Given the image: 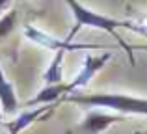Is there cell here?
<instances>
[{
	"label": "cell",
	"instance_id": "1",
	"mask_svg": "<svg viewBox=\"0 0 147 134\" xmlns=\"http://www.w3.org/2000/svg\"><path fill=\"white\" fill-rule=\"evenodd\" d=\"M65 4L69 6V9H71L73 17H75V26H73L71 34H69L67 41H71V37L75 36L76 32H78L82 26H91V28H99V30H104L106 34H110L112 37H114L115 41H117L119 45H121L123 48H125L127 52H129V58H130V63H134V58H132V48L129 47V45L125 43V41L121 39V37L115 34V30L117 28H130V30H136V32H142L147 36V32L144 28H140L138 24H134V22H129V21H117V19H112V17H106V15L102 13H97V11L90 9V7H86L84 4H80L78 0H63Z\"/></svg>",
	"mask_w": 147,
	"mask_h": 134
},
{
	"label": "cell",
	"instance_id": "2",
	"mask_svg": "<svg viewBox=\"0 0 147 134\" xmlns=\"http://www.w3.org/2000/svg\"><path fill=\"white\" fill-rule=\"evenodd\" d=\"M65 101L93 108H110L114 112H119L121 116L123 114L147 116V99L125 93H71L65 97Z\"/></svg>",
	"mask_w": 147,
	"mask_h": 134
},
{
	"label": "cell",
	"instance_id": "3",
	"mask_svg": "<svg viewBox=\"0 0 147 134\" xmlns=\"http://www.w3.org/2000/svg\"><path fill=\"white\" fill-rule=\"evenodd\" d=\"M24 36L28 39H32L34 43L41 45L45 48H50L54 52H71V51H80V48H97V45H84V43H71V41H61L58 37L50 36V34H45L41 30H37L36 26H26L24 28Z\"/></svg>",
	"mask_w": 147,
	"mask_h": 134
},
{
	"label": "cell",
	"instance_id": "4",
	"mask_svg": "<svg viewBox=\"0 0 147 134\" xmlns=\"http://www.w3.org/2000/svg\"><path fill=\"white\" fill-rule=\"evenodd\" d=\"M125 117L115 116V114H106V112H90L86 114V117L82 119V123H78L75 129L67 131V134H99L106 131L110 125L119 123Z\"/></svg>",
	"mask_w": 147,
	"mask_h": 134
},
{
	"label": "cell",
	"instance_id": "5",
	"mask_svg": "<svg viewBox=\"0 0 147 134\" xmlns=\"http://www.w3.org/2000/svg\"><path fill=\"white\" fill-rule=\"evenodd\" d=\"M110 58H112L110 52H106V54H100V56H86V60H84V63H82L80 73L75 76V80H73L71 84H67V91H69V93H75L78 88H84V86H86V84L95 76V73H97L99 69H102L108 62H110Z\"/></svg>",
	"mask_w": 147,
	"mask_h": 134
},
{
	"label": "cell",
	"instance_id": "6",
	"mask_svg": "<svg viewBox=\"0 0 147 134\" xmlns=\"http://www.w3.org/2000/svg\"><path fill=\"white\" fill-rule=\"evenodd\" d=\"M50 110H52V106L47 104V106H37V108L28 110V112H22L17 119L7 123V131H9V134H19L21 131H24L26 127H30L34 121H37L41 116H45L47 112H50Z\"/></svg>",
	"mask_w": 147,
	"mask_h": 134
},
{
	"label": "cell",
	"instance_id": "7",
	"mask_svg": "<svg viewBox=\"0 0 147 134\" xmlns=\"http://www.w3.org/2000/svg\"><path fill=\"white\" fill-rule=\"evenodd\" d=\"M0 106H2L4 114H15L19 106L15 90L11 86V82L6 78V75H4L2 65H0Z\"/></svg>",
	"mask_w": 147,
	"mask_h": 134
},
{
	"label": "cell",
	"instance_id": "8",
	"mask_svg": "<svg viewBox=\"0 0 147 134\" xmlns=\"http://www.w3.org/2000/svg\"><path fill=\"white\" fill-rule=\"evenodd\" d=\"M63 93H69V91H67V84L45 86L36 97L30 99V101L26 102V106H47V104H52V102H56Z\"/></svg>",
	"mask_w": 147,
	"mask_h": 134
},
{
	"label": "cell",
	"instance_id": "9",
	"mask_svg": "<svg viewBox=\"0 0 147 134\" xmlns=\"http://www.w3.org/2000/svg\"><path fill=\"white\" fill-rule=\"evenodd\" d=\"M63 56L65 52H54V58L50 62V65L47 67V71L43 73V80L47 86H56V84H61L63 80V71H61V63H63Z\"/></svg>",
	"mask_w": 147,
	"mask_h": 134
},
{
	"label": "cell",
	"instance_id": "10",
	"mask_svg": "<svg viewBox=\"0 0 147 134\" xmlns=\"http://www.w3.org/2000/svg\"><path fill=\"white\" fill-rule=\"evenodd\" d=\"M17 24V9H9L4 17H0V41L6 39Z\"/></svg>",
	"mask_w": 147,
	"mask_h": 134
},
{
	"label": "cell",
	"instance_id": "11",
	"mask_svg": "<svg viewBox=\"0 0 147 134\" xmlns=\"http://www.w3.org/2000/svg\"><path fill=\"white\" fill-rule=\"evenodd\" d=\"M7 2H9V0H0V11H2V7H4V6H6V4H7Z\"/></svg>",
	"mask_w": 147,
	"mask_h": 134
},
{
	"label": "cell",
	"instance_id": "12",
	"mask_svg": "<svg viewBox=\"0 0 147 134\" xmlns=\"http://www.w3.org/2000/svg\"><path fill=\"white\" fill-rule=\"evenodd\" d=\"M145 134H147V132H145Z\"/></svg>",
	"mask_w": 147,
	"mask_h": 134
}]
</instances>
